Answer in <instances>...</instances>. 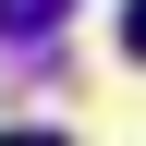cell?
<instances>
[{
	"instance_id": "7a4b0ae2",
	"label": "cell",
	"mask_w": 146,
	"mask_h": 146,
	"mask_svg": "<svg viewBox=\"0 0 146 146\" xmlns=\"http://www.w3.org/2000/svg\"><path fill=\"white\" fill-rule=\"evenodd\" d=\"M122 49H134V61H146V0H122Z\"/></svg>"
},
{
	"instance_id": "6da1fadb",
	"label": "cell",
	"mask_w": 146,
	"mask_h": 146,
	"mask_svg": "<svg viewBox=\"0 0 146 146\" xmlns=\"http://www.w3.org/2000/svg\"><path fill=\"white\" fill-rule=\"evenodd\" d=\"M61 12H73V0H0V36H12V49H36Z\"/></svg>"
}]
</instances>
